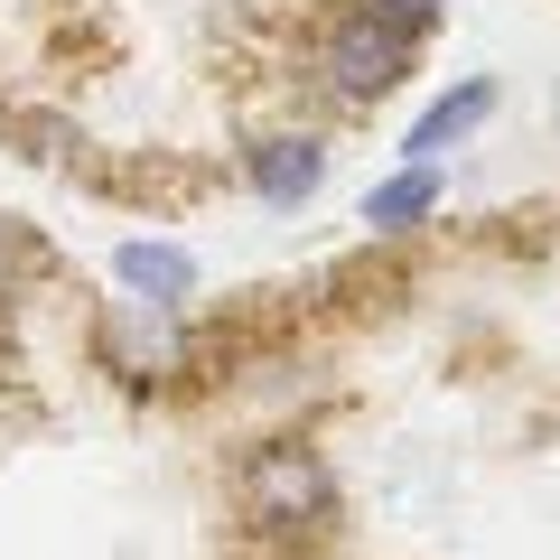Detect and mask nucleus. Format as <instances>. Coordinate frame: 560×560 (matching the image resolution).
Returning a JSON list of instances; mask_svg holds the SVG:
<instances>
[{"label": "nucleus", "mask_w": 560, "mask_h": 560, "mask_svg": "<svg viewBox=\"0 0 560 560\" xmlns=\"http://www.w3.org/2000/svg\"><path fill=\"white\" fill-rule=\"evenodd\" d=\"M383 20H401L411 28V38H430V28H448V10H458V0H374Z\"/></svg>", "instance_id": "6e6552de"}, {"label": "nucleus", "mask_w": 560, "mask_h": 560, "mask_svg": "<svg viewBox=\"0 0 560 560\" xmlns=\"http://www.w3.org/2000/svg\"><path fill=\"white\" fill-rule=\"evenodd\" d=\"M234 178H243V197H253L261 215H308V206L327 197V178H337V150H327V131H308V121H271V131H253L234 150Z\"/></svg>", "instance_id": "20e7f679"}, {"label": "nucleus", "mask_w": 560, "mask_h": 560, "mask_svg": "<svg viewBox=\"0 0 560 560\" xmlns=\"http://www.w3.org/2000/svg\"><path fill=\"white\" fill-rule=\"evenodd\" d=\"M113 290L160 300V308H197L206 300V261L187 253L178 234H121L113 243Z\"/></svg>", "instance_id": "423d86ee"}, {"label": "nucleus", "mask_w": 560, "mask_h": 560, "mask_svg": "<svg viewBox=\"0 0 560 560\" xmlns=\"http://www.w3.org/2000/svg\"><path fill=\"white\" fill-rule=\"evenodd\" d=\"M224 495H234V514H243L253 541H290V551L300 541H327L346 523V477L327 458V440H308V430H261V440H243Z\"/></svg>", "instance_id": "f257e3e1"}, {"label": "nucleus", "mask_w": 560, "mask_h": 560, "mask_svg": "<svg viewBox=\"0 0 560 560\" xmlns=\"http://www.w3.org/2000/svg\"><path fill=\"white\" fill-rule=\"evenodd\" d=\"M495 113H504V84H495V75H448L440 94L401 121L393 160H411V168H448V150H467V140H477Z\"/></svg>", "instance_id": "39448f33"}, {"label": "nucleus", "mask_w": 560, "mask_h": 560, "mask_svg": "<svg viewBox=\"0 0 560 560\" xmlns=\"http://www.w3.org/2000/svg\"><path fill=\"white\" fill-rule=\"evenodd\" d=\"M94 364L113 383H131V393H168V383L187 374V355H197V327H187V308H160V300H131V290H113V300L94 308Z\"/></svg>", "instance_id": "7ed1b4c3"}, {"label": "nucleus", "mask_w": 560, "mask_h": 560, "mask_svg": "<svg viewBox=\"0 0 560 560\" xmlns=\"http://www.w3.org/2000/svg\"><path fill=\"white\" fill-rule=\"evenodd\" d=\"M440 215H448V168H411V160H393L374 187H364V206H355V224L374 243H411Z\"/></svg>", "instance_id": "0eeeda50"}, {"label": "nucleus", "mask_w": 560, "mask_h": 560, "mask_svg": "<svg viewBox=\"0 0 560 560\" xmlns=\"http://www.w3.org/2000/svg\"><path fill=\"white\" fill-rule=\"evenodd\" d=\"M420 47L430 38H411L401 20H383L374 0H337L318 20V38H308V84H318L337 113H383V103L420 75Z\"/></svg>", "instance_id": "f03ea898"}]
</instances>
